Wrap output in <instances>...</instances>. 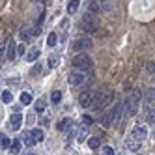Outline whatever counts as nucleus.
<instances>
[{"label":"nucleus","mask_w":155,"mask_h":155,"mask_svg":"<svg viewBox=\"0 0 155 155\" xmlns=\"http://www.w3.org/2000/svg\"><path fill=\"white\" fill-rule=\"evenodd\" d=\"M60 99H62V94L60 92H52V95H51V101L52 103H60Z\"/></svg>","instance_id":"obj_27"},{"label":"nucleus","mask_w":155,"mask_h":155,"mask_svg":"<svg viewBox=\"0 0 155 155\" xmlns=\"http://www.w3.org/2000/svg\"><path fill=\"white\" fill-rule=\"evenodd\" d=\"M153 97H155V90H153V88H150L148 94H146V103H148V105L153 103Z\"/></svg>","instance_id":"obj_22"},{"label":"nucleus","mask_w":155,"mask_h":155,"mask_svg":"<svg viewBox=\"0 0 155 155\" xmlns=\"http://www.w3.org/2000/svg\"><path fill=\"white\" fill-rule=\"evenodd\" d=\"M99 9H101V6H97L95 2H92V4H90V13H94V12L97 13V12H99Z\"/></svg>","instance_id":"obj_31"},{"label":"nucleus","mask_w":155,"mask_h":155,"mask_svg":"<svg viewBox=\"0 0 155 155\" xmlns=\"http://www.w3.org/2000/svg\"><path fill=\"white\" fill-rule=\"evenodd\" d=\"M84 81H86V73H84V71L75 69V71L69 73V84H71V86H81Z\"/></svg>","instance_id":"obj_4"},{"label":"nucleus","mask_w":155,"mask_h":155,"mask_svg":"<svg viewBox=\"0 0 155 155\" xmlns=\"http://www.w3.org/2000/svg\"><path fill=\"white\" fill-rule=\"evenodd\" d=\"M30 36H32V34H30V32H28V30H21V32H19V38H21V39H23V41H26V39H30Z\"/></svg>","instance_id":"obj_26"},{"label":"nucleus","mask_w":155,"mask_h":155,"mask_svg":"<svg viewBox=\"0 0 155 155\" xmlns=\"http://www.w3.org/2000/svg\"><path fill=\"white\" fill-rule=\"evenodd\" d=\"M81 120H82V124H84V125H90L92 121H94V120H92V116H88V114H84Z\"/></svg>","instance_id":"obj_30"},{"label":"nucleus","mask_w":155,"mask_h":155,"mask_svg":"<svg viewBox=\"0 0 155 155\" xmlns=\"http://www.w3.org/2000/svg\"><path fill=\"white\" fill-rule=\"evenodd\" d=\"M90 47H92V39L90 38H77L73 41V51H77V52L86 51V49H90Z\"/></svg>","instance_id":"obj_5"},{"label":"nucleus","mask_w":155,"mask_h":155,"mask_svg":"<svg viewBox=\"0 0 155 155\" xmlns=\"http://www.w3.org/2000/svg\"><path fill=\"white\" fill-rule=\"evenodd\" d=\"M36 110H38V112H43V110H45V99H43V97H39L36 101Z\"/></svg>","instance_id":"obj_20"},{"label":"nucleus","mask_w":155,"mask_h":155,"mask_svg":"<svg viewBox=\"0 0 155 155\" xmlns=\"http://www.w3.org/2000/svg\"><path fill=\"white\" fill-rule=\"evenodd\" d=\"M32 2H41V0H32Z\"/></svg>","instance_id":"obj_38"},{"label":"nucleus","mask_w":155,"mask_h":155,"mask_svg":"<svg viewBox=\"0 0 155 155\" xmlns=\"http://www.w3.org/2000/svg\"><path fill=\"white\" fill-rule=\"evenodd\" d=\"M38 56H39V49H32V51H28V54H26V60H28V62H36Z\"/></svg>","instance_id":"obj_15"},{"label":"nucleus","mask_w":155,"mask_h":155,"mask_svg":"<svg viewBox=\"0 0 155 155\" xmlns=\"http://www.w3.org/2000/svg\"><path fill=\"white\" fill-rule=\"evenodd\" d=\"M146 69L148 73H155V62H146Z\"/></svg>","instance_id":"obj_29"},{"label":"nucleus","mask_w":155,"mask_h":155,"mask_svg":"<svg viewBox=\"0 0 155 155\" xmlns=\"http://www.w3.org/2000/svg\"><path fill=\"white\" fill-rule=\"evenodd\" d=\"M6 49H8V43H0V56H4Z\"/></svg>","instance_id":"obj_34"},{"label":"nucleus","mask_w":155,"mask_h":155,"mask_svg":"<svg viewBox=\"0 0 155 155\" xmlns=\"http://www.w3.org/2000/svg\"><path fill=\"white\" fill-rule=\"evenodd\" d=\"M81 28L86 32V34H94V32L97 30V17L94 13H84L82 19H81Z\"/></svg>","instance_id":"obj_1"},{"label":"nucleus","mask_w":155,"mask_h":155,"mask_svg":"<svg viewBox=\"0 0 155 155\" xmlns=\"http://www.w3.org/2000/svg\"><path fill=\"white\" fill-rule=\"evenodd\" d=\"M146 137H148V129L144 127V125H137L135 129H133V133H131V138H135L138 142H144Z\"/></svg>","instance_id":"obj_6"},{"label":"nucleus","mask_w":155,"mask_h":155,"mask_svg":"<svg viewBox=\"0 0 155 155\" xmlns=\"http://www.w3.org/2000/svg\"><path fill=\"white\" fill-rule=\"evenodd\" d=\"M105 153H107V155H116V153H114V150L110 148V146H108V148H105Z\"/></svg>","instance_id":"obj_36"},{"label":"nucleus","mask_w":155,"mask_h":155,"mask_svg":"<svg viewBox=\"0 0 155 155\" xmlns=\"http://www.w3.org/2000/svg\"><path fill=\"white\" fill-rule=\"evenodd\" d=\"M84 138H86V129H79V131H77V140L82 142Z\"/></svg>","instance_id":"obj_28"},{"label":"nucleus","mask_w":155,"mask_h":155,"mask_svg":"<svg viewBox=\"0 0 155 155\" xmlns=\"http://www.w3.org/2000/svg\"><path fill=\"white\" fill-rule=\"evenodd\" d=\"M92 99H94V94L92 92H84V94H81L79 103H81V107L88 108V107H92Z\"/></svg>","instance_id":"obj_7"},{"label":"nucleus","mask_w":155,"mask_h":155,"mask_svg":"<svg viewBox=\"0 0 155 155\" xmlns=\"http://www.w3.org/2000/svg\"><path fill=\"white\" fill-rule=\"evenodd\" d=\"M56 34H54V32H51V34H49V38H47V45L49 47H54V45H56Z\"/></svg>","instance_id":"obj_19"},{"label":"nucleus","mask_w":155,"mask_h":155,"mask_svg":"<svg viewBox=\"0 0 155 155\" xmlns=\"http://www.w3.org/2000/svg\"><path fill=\"white\" fill-rule=\"evenodd\" d=\"M140 144H142V142H138V140H135V138H131V137L127 138V148H129L131 151H138V150H140Z\"/></svg>","instance_id":"obj_12"},{"label":"nucleus","mask_w":155,"mask_h":155,"mask_svg":"<svg viewBox=\"0 0 155 155\" xmlns=\"http://www.w3.org/2000/svg\"><path fill=\"white\" fill-rule=\"evenodd\" d=\"M153 137H155V133H153Z\"/></svg>","instance_id":"obj_39"},{"label":"nucleus","mask_w":155,"mask_h":155,"mask_svg":"<svg viewBox=\"0 0 155 155\" xmlns=\"http://www.w3.org/2000/svg\"><path fill=\"white\" fill-rule=\"evenodd\" d=\"M71 127V121L69 120H64V121H60V124H58V129L60 131H68Z\"/></svg>","instance_id":"obj_21"},{"label":"nucleus","mask_w":155,"mask_h":155,"mask_svg":"<svg viewBox=\"0 0 155 155\" xmlns=\"http://www.w3.org/2000/svg\"><path fill=\"white\" fill-rule=\"evenodd\" d=\"M15 52H17V45H15L13 41H8V49H6L8 60H15Z\"/></svg>","instance_id":"obj_9"},{"label":"nucleus","mask_w":155,"mask_h":155,"mask_svg":"<svg viewBox=\"0 0 155 155\" xmlns=\"http://www.w3.org/2000/svg\"><path fill=\"white\" fill-rule=\"evenodd\" d=\"M112 99H114V92H112V90H107V94H105V99H103V103H101V108L108 107L110 103H112ZM101 108H99V110H101Z\"/></svg>","instance_id":"obj_10"},{"label":"nucleus","mask_w":155,"mask_h":155,"mask_svg":"<svg viewBox=\"0 0 155 155\" xmlns=\"http://www.w3.org/2000/svg\"><path fill=\"white\" fill-rule=\"evenodd\" d=\"M148 124L155 125V112H150V114H148Z\"/></svg>","instance_id":"obj_32"},{"label":"nucleus","mask_w":155,"mask_h":155,"mask_svg":"<svg viewBox=\"0 0 155 155\" xmlns=\"http://www.w3.org/2000/svg\"><path fill=\"white\" fill-rule=\"evenodd\" d=\"M88 146H90L92 150H97L99 146H101V138H99V137H94V138H90V140H88Z\"/></svg>","instance_id":"obj_16"},{"label":"nucleus","mask_w":155,"mask_h":155,"mask_svg":"<svg viewBox=\"0 0 155 155\" xmlns=\"http://www.w3.org/2000/svg\"><path fill=\"white\" fill-rule=\"evenodd\" d=\"M140 97H142V94H140V90H137L129 99H125L127 101V116H135L137 114V110L140 107Z\"/></svg>","instance_id":"obj_2"},{"label":"nucleus","mask_w":155,"mask_h":155,"mask_svg":"<svg viewBox=\"0 0 155 155\" xmlns=\"http://www.w3.org/2000/svg\"><path fill=\"white\" fill-rule=\"evenodd\" d=\"M21 151V140H13V144H12V153H19Z\"/></svg>","instance_id":"obj_24"},{"label":"nucleus","mask_w":155,"mask_h":155,"mask_svg":"<svg viewBox=\"0 0 155 155\" xmlns=\"http://www.w3.org/2000/svg\"><path fill=\"white\" fill-rule=\"evenodd\" d=\"M21 103H23V105H30L32 103V95L26 94V92H23V94H21Z\"/></svg>","instance_id":"obj_18"},{"label":"nucleus","mask_w":155,"mask_h":155,"mask_svg":"<svg viewBox=\"0 0 155 155\" xmlns=\"http://www.w3.org/2000/svg\"><path fill=\"white\" fill-rule=\"evenodd\" d=\"M101 9L103 12H110V9H114V0H101Z\"/></svg>","instance_id":"obj_14"},{"label":"nucleus","mask_w":155,"mask_h":155,"mask_svg":"<svg viewBox=\"0 0 155 155\" xmlns=\"http://www.w3.org/2000/svg\"><path fill=\"white\" fill-rule=\"evenodd\" d=\"M21 124H23V116H21L19 112L12 114V118H9V127L17 131V129H21Z\"/></svg>","instance_id":"obj_8"},{"label":"nucleus","mask_w":155,"mask_h":155,"mask_svg":"<svg viewBox=\"0 0 155 155\" xmlns=\"http://www.w3.org/2000/svg\"><path fill=\"white\" fill-rule=\"evenodd\" d=\"M73 68L75 69H81V71H86L92 68V60L90 56H86V54H77L73 58Z\"/></svg>","instance_id":"obj_3"},{"label":"nucleus","mask_w":155,"mask_h":155,"mask_svg":"<svg viewBox=\"0 0 155 155\" xmlns=\"http://www.w3.org/2000/svg\"><path fill=\"white\" fill-rule=\"evenodd\" d=\"M21 137H23V142L26 144V146H30V148H32V146H36V140L32 138L30 131H25V133H23V135H21Z\"/></svg>","instance_id":"obj_11"},{"label":"nucleus","mask_w":155,"mask_h":155,"mask_svg":"<svg viewBox=\"0 0 155 155\" xmlns=\"http://www.w3.org/2000/svg\"><path fill=\"white\" fill-rule=\"evenodd\" d=\"M17 54H19V56H23V54H25V45H23V43L17 45Z\"/></svg>","instance_id":"obj_33"},{"label":"nucleus","mask_w":155,"mask_h":155,"mask_svg":"<svg viewBox=\"0 0 155 155\" xmlns=\"http://www.w3.org/2000/svg\"><path fill=\"white\" fill-rule=\"evenodd\" d=\"M56 65V56H51L49 58V68H54Z\"/></svg>","instance_id":"obj_35"},{"label":"nucleus","mask_w":155,"mask_h":155,"mask_svg":"<svg viewBox=\"0 0 155 155\" xmlns=\"http://www.w3.org/2000/svg\"><path fill=\"white\" fill-rule=\"evenodd\" d=\"M39 71H41V68H39V65H38V64H36V68H34V69H32V75H38Z\"/></svg>","instance_id":"obj_37"},{"label":"nucleus","mask_w":155,"mask_h":155,"mask_svg":"<svg viewBox=\"0 0 155 155\" xmlns=\"http://www.w3.org/2000/svg\"><path fill=\"white\" fill-rule=\"evenodd\" d=\"M12 99H13V95H12V92H9V90L2 92V101L4 103H12Z\"/></svg>","instance_id":"obj_23"},{"label":"nucleus","mask_w":155,"mask_h":155,"mask_svg":"<svg viewBox=\"0 0 155 155\" xmlns=\"http://www.w3.org/2000/svg\"><path fill=\"white\" fill-rule=\"evenodd\" d=\"M12 146V142H9L8 137H0V148H9Z\"/></svg>","instance_id":"obj_25"},{"label":"nucleus","mask_w":155,"mask_h":155,"mask_svg":"<svg viewBox=\"0 0 155 155\" xmlns=\"http://www.w3.org/2000/svg\"><path fill=\"white\" fill-rule=\"evenodd\" d=\"M30 135H32V138H34L36 142H41L43 138H45V135H43V131H41V129H32V131H30Z\"/></svg>","instance_id":"obj_13"},{"label":"nucleus","mask_w":155,"mask_h":155,"mask_svg":"<svg viewBox=\"0 0 155 155\" xmlns=\"http://www.w3.org/2000/svg\"><path fill=\"white\" fill-rule=\"evenodd\" d=\"M79 4H81V0H71L69 6H68V13H75L77 8H79Z\"/></svg>","instance_id":"obj_17"}]
</instances>
